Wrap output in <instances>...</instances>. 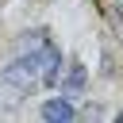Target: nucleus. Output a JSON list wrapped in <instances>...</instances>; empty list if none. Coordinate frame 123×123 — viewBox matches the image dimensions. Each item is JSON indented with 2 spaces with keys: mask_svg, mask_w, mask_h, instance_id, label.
I'll use <instances>...</instances> for the list:
<instances>
[{
  "mask_svg": "<svg viewBox=\"0 0 123 123\" xmlns=\"http://www.w3.org/2000/svg\"><path fill=\"white\" fill-rule=\"evenodd\" d=\"M62 77V54L54 42H38V50L19 54L12 65H4L0 73V111H12L15 104H23V96H31L38 85H58Z\"/></svg>",
  "mask_w": 123,
  "mask_h": 123,
  "instance_id": "1",
  "label": "nucleus"
},
{
  "mask_svg": "<svg viewBox=\"0 0 123 123\" xmlns=\"http://www.w3.org/2000/svg\"><path fill=\"white\" fill-rule=\"evenodd\" d=\"M42 119H50V123H69V119H77V108H73L65 96H54V100L42 104Z\"/></svg>",
  "mask_w": 123,
  "mask_h": 123,
  "instance_id": "2",
  "label": "nucleus"
},
{
  "mask_svg": "<svg viewBox=\"0 0 123 123\" xmlns=\"http://www.w3.org/2000/svg\"><path fill=\"white\" fill-rule=\"evenodd\" d=\"M81 88H85V65H69V73H65V92H69V96H81Z\"/></svg>",
  "mask_w": 123,
  "mask_h": 123,
  "instance_id": "3",
  "label": "nucleus"
}]
</instances>
